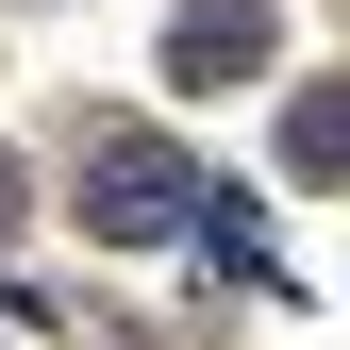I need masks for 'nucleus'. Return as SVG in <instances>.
I'll return each mask as SVG.
<instances>
[{
	"instance_id": "f257e3e1",
	"label": "nucleus",
	"mask_w": 350,
	"mask_h": 350,
	"mask_svg": "<svg viewBox=\"0 0 350 350\" xmlns=\"http://www.w3.org/2000/svg\"><path fill=\"white\" fill-rule=\"evenodd\" d=\"M83 234H117V250H184V234H217L234 267H267L250 200L217 184L200 150H167V134H100V150H83Z\"/></svg>"
},
{
	"instance_id": "f03ea898",
	"label": "nucleus",
	"mask_w": 350,
	"mask_h": 350,
	"mask_svg": "<svg viewBox=\"0 0 350 350\" xmlns=\"http://www.w3.org/2000/svg\"><path fill=\"white\" fill-rule=\"evenodd\" d=\"M284 51V0H184L167 17V83H250Z\"/></svg>"
},
{
	"instance_id": "7ed1b4c3",
	"label": "nucleus",
	"mask_w": 350,
	"mask_h": 350,
	"mask_svg": "<svg viewBox=\"0 0 350 350\" xmlns=\"http://www.w3.org/2000/svg\"><path fill=\"white\" fill-rule=\"evenodd\" d=\"M284 167H300V184H334V167H350V100H334V83H317V100H284Z\"/></svg>"
},
{
	"instance_id": "20e7f679",
	"label": "nucleus",
	"mask_w": 350,
	"mask_h": 350,
	"mask_svg": "<svg viewBox=\"0 0 350 350\" xmlns=\"http://www.w3.org/2000/svg\"><path fill=\"white\" fill-rule=\"evenodd\" d=\"M17 217H33V167H17V150H0V250H17Z\"/></svg>"
}]
</instances>
